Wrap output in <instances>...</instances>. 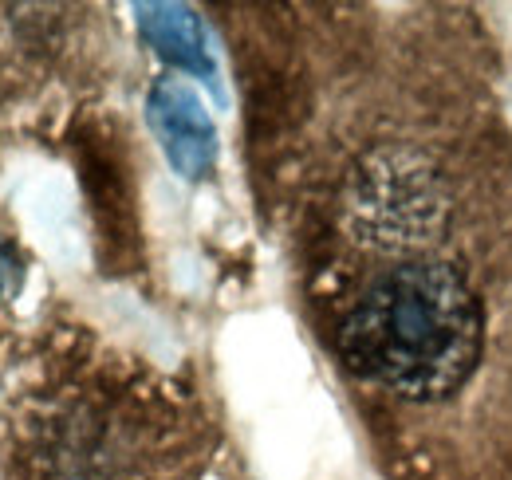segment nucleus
<instances>
[{
	"label": "nucleus",
	"instance_id": "f03ea898",
	"mask_svg": "<svg viewBox=\"0 0 512 480\" xmlns=\"http://www.w3.org/2000/svg\"><path fill=\"white\" fill-rule=\"evenodd\" d=\"M138 28L146 36V44L170 60L182 71L201 75L205 83H217L213 75V60H209V48H205V32H201V20L193 16V8L186 4H138Z\"/></svg>",
	"mask_w": 512,
	"mask_h": 480
},
{
	"label": "nucleus",
	"instance_id": "7ed1b4c3",
	"mask_svg": "<svg viewBox=\"0 0 512 480\" xmlns=\"http://www.w3.org/2000/svg\"><path fill=\"white\" fill-rule=\"evenodd\" d=\"M20 280H24V268H20V260H16V252L0 240V300H8V296H16V288H20Z\"/></svg>",
	"mask_w": 512,
	"mask_h": 480
},
{
	"label": "nucleus",
	"instance_id": "f257e3e1",
	"mask_svg": "<svg viewBox=\"0 0 512 480\" xmlns=\"http://www.w3.org/2000/svg\"><path fill=\"white\" fill-rule=\"evenodd\" d=\"M146 119L154 138L162 142L170 166L182 178H205L217 162V126L209 119L205 103L197 99V91L186 87L182 79H162L154 83L150 99H146Z\"/></svg>",
	"mask_w": 512,
	"mask_h": 480
}]
</instances>
